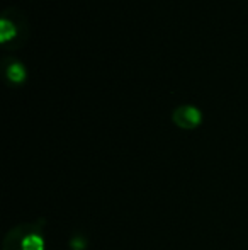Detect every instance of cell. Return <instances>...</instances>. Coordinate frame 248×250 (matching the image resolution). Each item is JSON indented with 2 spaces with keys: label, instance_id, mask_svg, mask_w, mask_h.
I'll list each match as a JSON object with an SVG mask.
<instances>
[{
  "label": "cell",
  "instance_id": "cell-1",
  "mask_svg": "<svg viewBox=\"0 0 248 250\" xmlns=\"http://www.w3.org/2000/svg\"><path fill=\"white\" fill-rule=\"evenodd\" d=\"M43 227L44 223H41V221L17 225L3 238L2 249L3 250H44L46 242H44L43 231H41Z\"/></svg>",
  "mask_w": 248,
  "mask_h": 250
},
{
  "label": "cell",
  "instance_id": "cell-2",
  "mask_svg": "<svg viewBox=\"0 0 248 250\" xmlns=\"http://www.w3.org/2000/svg\"><path fill=\"white\" fill-rule=\"evenodd\" d=\"M172 119L179 128L191 129V128H195V126L201 123L202 114L195 105L184 104V105H179L177 109H173Z\"/></svg>",
  "mask_w": 248,
  "mask_h": 250
},
{
  "label": "cell",
  "instance_id": "cell-3",
  "mask_svg": "<svg viewBox=\"0 0 248 250\" xmlns=\"http://www.w3.org/2000/svg\"><path fill=\"white\" fill-rule=\"evenodd\" d=\"M17 34V27L14 24V21H9L5 16L0 19V41L3 44H7L14 36Z\"/></svg>",
  "mask_w": 248,
  "mask_h": 250
},
{
  "label": "cell",
  "instance_id": "cell-4",
  "mask_svg": "<svg viewBox=\"0 0 248 250\" xmlns=\"http://www.w3.org/2000/svg\"><path fill=\"white\" fill-rule=\"evenodd\" d=\"M7 79L14 83H19L26 79V68L22 66V63L19 62H12L7 66Z\"/></svg>",
  "mask_w": 248,
  "mask_h": 250
},
{
  "label": "cell",
  "instance_id": "cell-5",
  "mask_svg": "<svg viewBox=\"0 0 248 250\" xmlns=\"http://www.w3.org/2000/svg\"><path fill=\"white\" fill-rule=\"evenodd\" d=\"M70 247H72L73 250H85L87 240L82 237V235H76V237H73L72 240H70Z\"/></svg>",
  "mask_w": 248,
  "mask_h": 250
}]
</instances>
